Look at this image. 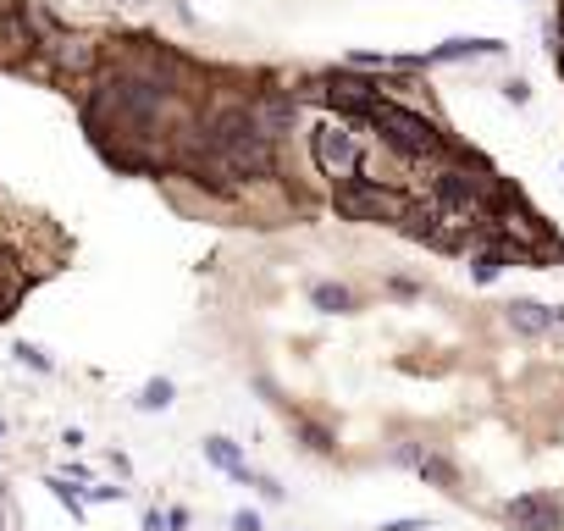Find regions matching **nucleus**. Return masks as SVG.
Here are the masks:
<instances>
[]
</instances>
